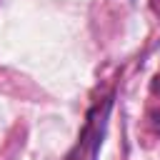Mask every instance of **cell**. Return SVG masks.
Here are the masks:
<instances>
[{"mask_svg": "<svg viewBox=\"0 0 160 160\" xmlns=\"http://www.w3.org/2000/svg\"><path fill=\"white\" fill-rule=\"evenodd\" d=\"M110 110H112V95H105L102 100H98L88 110L85 122L80 128V135H78V142L72 145V150L68 152L65 160H98L105 132H108Z\"/></svg>", "mask_w": 160, "mask_h": 160, "instance_id": "obj_1", "label": "cell"}, {"mask_svg": "<svg viewBox=\"0 0 160 160\" xmlns=\"http://www.w3.org/2000/svg\"><path fill=\"white\" fill-rule=\"evenodd\" d=\"M152 125H155V130L160 132V112H155V115H152Z\"/></svg>", "mask_w": 160, "mask_h": 160, "instance_id": "obj_2", "label": "cell"}, {"mask_svg": "<svg viewBox=\"0 0 160 160\" xmlns=\"http://www.w3.org/2000/svg\"><path fill=\"white\" fill-rule=\"evenodd\" d=\"M152 90H155V92H160V78H155V82H152Z\"/></svg>", "mask_w": 160, "mask_h": 160, "instance_id": "obj_3", "label": "cell"}]
</instances>
